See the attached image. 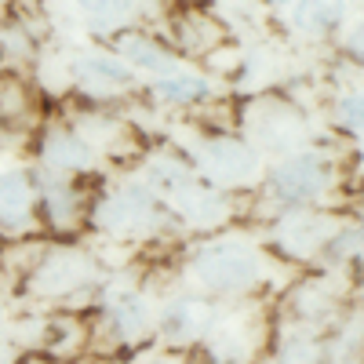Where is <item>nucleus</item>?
Listing matches in <instances>:
<instances>
[{
  "instance_id": "nucleus-1",
  "label": "nucleus",
  "mask_w": 364,
  "mask_h": 364,
  "mask_svg": "<svg viewBox=\"0 0 364 364\" xmlns=\"http://www.w3.org/2000/svg\"><path fill=\"white\" fill-rule=\"evenodd\" d=\"M193 277L208 288V291H248L252 284H259L262 277V262L255 255V248L240 245V240H219L197 252L193 259Z\"/></svg>"
},
{
  "instance_id": "nucleus-2",
  "label": "nucleus",
  "mask_w": 364,
  "mask_h": 364,
  "mask_svg": "<svg viewBox=\"0 0 364 364\" xmlns=\"http://www.w3.org/2000/svg\"><path fill=\"white\" fill-rule=\"evenodd\" d=\"M328 182H331L328 161H321L317 154H295L273 171L269 186L284 204H302V200L321 197L328 190Z\"/></svg>"
},
{
  "instance_id": "nucleus-3",
  "label": "nucleus",
  "mask_w": 364,
  "mask_h": 364,
  "mask_svg": "<svg viewBox=\"0 0 364 364\" xmlns=\"http://www.w3.org/2000/svg\"><path fill=\"white\" fill-rule=\"evenodd\" d=\"M157 328L161 336L171 343V346H190V343H200L211 328V306L204 299H175L161 310L157 317Z\"/></svg>"
},
{
  "instance_id": "nucleus-4",
  "label": "nucleus",
  "mask_w": 364,
  "mask_h": 364,
  "mask_svg": "<svg viewBox=\"0 0 364 364\" xmlns=\"http://www.w3.org/2000/svg\"><path fill=\"white\" fill-rule=\"evenodd\" d=\"M157 215V200L149 197L142 186H124L117 197H109L99 208V226L109 233H128V230H142Z\"/></svg>"
},
{
  "instance_id": "nucleus-5",
  "label": "nucleus",
  "mask_w": 364,
  "mask_h": 364,
  "mask_svg": "<svg viewBox=\"0 0 364 364\" xmlns=\"http://www.w3.org/2000/svg\"><path fill=\"white\" fill-rule=\"evenodd\" d=\"M204 164H208L211 175H219L226 182H248L259 171V154L248 142L219 135L204 146Z\"/></svg>"
},
{
  "instance_id": "nucleus-6",
  "label": "nucleus",
  "mask_w": 364,
  "mask_h": 364,
  "mask_svg": "<svg viewBox=\"0 0 364 364\" xmlns=\"http://www.w3.org/2000/svg\"><path fill=\"white\" fill-rule=\"evenodd\" d=\"M87 277H91V259L77 252H58L41 262V269L33 273V288L41 295H66V291H77Z\"/></svg>"
},
{
  "instance_id": "nucleus-7",
  "label": "nucleus",
  "mask_w": 364,
  "mask_h": 364,
  "mask_svg": "<svg viewBox=\"0 0 364 364\" xmlns=\"http://www.w3.org/2000/svg\"><path fill=\"white\" fill-rule=\"evenodd\" d=\"M146 328H149V306H146L142 295L124 291V295L109 299V306H106V331H109L117 343L142 339Z\"/></svg>"
},
{
  "instance_id": "nucleus-8",
  "label": "nucleus",
  "mask_w": 364,
  "mask_h": 364,
  "mask_svg": "<svg viewBox=\"0 0 364 364\" xmlns=\"http://www.w3.org/2000/svg\"><path fill=\"white\" fill-rule=\"evenodd\" d=\"M120 55H124L135 70H146V73H161V77L178 73V58L171 51H164L161 44L146 41V37H135V33L120 41Z\"/></svg>"
},
{
  "instance_id": "nucleus-9",
  "label": "nucleus",
  "mask_w": 364,
  "mask_h": 364,
  "mask_svg": "<svg viewBox=\"0 0 364 364\" xmlns=\"http://www.w3.org/2000/svg\"><path fill=\"white\" fill-rule=\"evenodd\" d=\"M77 77L87 84V87H95V91H109V87H128L135 80V73L124 66V63H117V58L109 55H84L80 63H77Z\"/></svg>"
},
{
  "instance_id": "nucleus-10",
  "label": "nucleus",
  "mask_w": 364,
  "mask_h": 364,
  "mask_svg": "<svg viewBox=\"0 0 364 364\" xmlns=\"http://www.w3.org/2000/svg\"><path fill=\"white\" fill-rule=\"evenodd\" d=\"M29 208H33V197H29L26 175H18V171L0 175V223L22 226L29 219Z\"/></svg>"
},
{
  "instance_id": "nucleus-11",
  "label": "nucleus",
  "mask_w": 364,
  "mask_h": 364,
  "mask_svg": "<svg viewBox=\"0 0 364 364\" xmlns=\"http://www.w3.org/2000/svg\"><path fill=\"white\" fill-rule=\"evenodd\" d=\"M346 15L343 0H299L295 4V26L302 33H331Z\"/></svg>"
},
{
  "instance_id": "nucleus-12",
  "label": "nucleus",
  "mask_w": 364,
  "mask_h": 364,
  "mask_svg": "<svg viewBox=\"0 0 364 364\" xmlns=\"http://www.w3.org/2000/svg\"><path fill=\"white\" fill-rule=\"evenodd\" d=\"M44 161L55 164V168H87L91 164V146L73 132H48Z\"/></svg>"
},
{
  "instance_id": "nucleus-13",
  "label": "nucleus",
  "mask_w": 364,
  "mask_h": 364,
  "mask_svg": "<svg viewBox=\"0 0 364 364\" xmlns=\"http://www.w3.org/2000/svg\"><path fill=\"white\" fill-rule=\"evenodd\" d=\"M281 245L291 252V255H310L314 248L324 245V233H321V223L317 219H288L281 226Z\"/></svg>"
},
{
  "instance_id": "nucleus-14",
  "label": "nucleus",
  "mask_w": 364,
  "mask_h": 364,
  "mask_svg": "<svg viewBox=\"0 0 364 364\" xmlns=\"http://www.w3.org/2000/svg\"><path fill=\"white\" fill-rule=\"evenodd\" d=\"M154 87H157V95L168 99V102H200V99L211 95L208 80H200V77H193V73H171V77H164V80L154 84Z\"/></svg>"
},
{
  "instance_id": "nucleus-15",
  "label": "nucleus",
  "mask_w": 364,
  "mask_h": 364,
  "mask_svg": "<svg viewBox=\"0 0 364 364\" xmlns=\"http://www.w3.org/2000/svg\"><path fill=\"white\" fill-rule=\"evenodd\" d=\"M277 364H324V346L306 336H288L277 350Z\"/></svg>"
},
{
  "instance_id": "nucleus-16",
  "label": "nucleus",
  "mask_w": 364,
  "mask_h": 364,
  "mask_svg": "<svg viewBox=\"0 0 364 364\" xmlns=\"http://www.w3.org/2000/svg\"><path fill=\"white\" fill-rule=\"evenodd\" d=\"M77 4H80V11L87 18L109 26V22H124L135 8V0H77Z\"/></svg>"
},
{
  "instance_id": "nucleus-17",
  "label": "nucleus",
  "mask_w": 364,
  "mask_h": 364,
  "mask_svg": "<svg viewBox=\"0 0 364 364\" xmlns=\"http://www.w3.org/2000/svg\"><path fill=\"white\" fill-rule=\"evenodd\" d=\"M182 211H186V215L193 219V223H204V226H211L215 219H223V200L219 197H211V193H193V197H186L178 204Z\"/></svg>"
},
{
  "instance_id": "nucleus-18",
  "label": "nucleus",
  "mask_w": 364,
  "mask_h": 364,
  "mask_svg": "<svg viewBox=\"0 0 364 364\" xmlns=\"http://www.w3.org/2000/svg\"><path fill=\"white\" fill-rule=\"evenodd\" d=\"M149 182H154V186H164V190H182V186H186V168H182V164H171V161H154V164H149Z\"/></svg>"
},
{
  "instance_id": "nucleus-19",
  "label": "nucleus",
  "mask_w": 364,
  "mask_h": 364,
  "mask_svg": "<svg viewBox=\"0 0 364 364\" xmlns=\"http://www.w3.org/2000/svg\"><path fill=\"white\" fill-rule=\"evenodd\" d=\"M339 124L353 135H360V91H346V95L339 99Z\"/></svg>"
},
{
  "instance_id": "nucleus-20",
  "label": "nucleus",
  "mask_w": 364,
  "mask_h": 364,
  "mask_svg": "<svg viewBox=\"0 0 364 364\" xmlns=\"http://www.w3.org/2000/svg\"><path fill=\"white\" fill-rule=\"evenodd\" d=\"M135 364H178L175 357H161V353H149V357H142V360H135Z\"/></svg>"
},
{
  "instance_id": "nucleus-21",
  "label": "nucleus",
  "mask_w": 364,
  "mask_h": 364,
  "mask_svg": "<svg viewBox=\"0 0 364 364\" xmlns=\"http://www.w3.org/2000/svg\"><path fill=\"white\" fill-rule=\"evenodd\" d=\"M15 360V353H11V346L4 343V339H0V364H11Z\"/></svg>"
},
{
  "instance_id": "nucleus-22",
  "label": "nucleus",
  "mask_w": 364,
  "mask_h": 364,
  "mask_svg": "<svg viewBox=\"0 0 364 364\" xmlns=\"http://www.w3.org/2000/svg\"><path fill=\"white\" fill-rule=\"evenodd\" d=\"M273 4H288V0H273Z\"/></svg>"
},
{
  "instance_id": "nucleus-23",
  "label": "nucleus",
  "mask_w": 364,
  "mask_h": 364,
  "mask_svg": "<svg viewBox=\"0 0 364 364\" xmlns=\"http://www.w3.org/2000/svg\"><path fill=\"white\" fill-rule=\"evenodd\" d=\"M204 364H208V360H204Z\"/></svg>"
}]
</instances>
